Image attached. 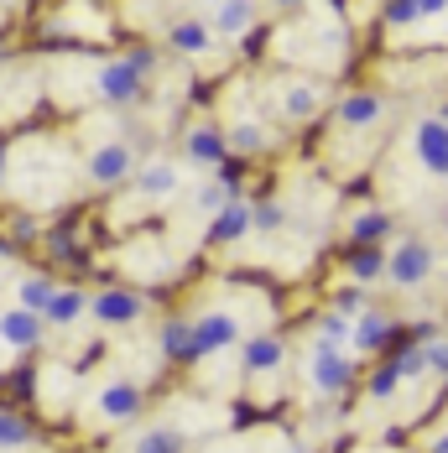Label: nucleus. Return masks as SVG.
<instances>
[{
    "mask_svg": "<svg viewBox=\"0 0 448 453\" xmlns=\"http://www.w3.org/2000/svg\"><path fill=\"white\" fill-rule=\"evenodd\" d=\"M433 245L428 240H402L397 245V256H386V276L397 281V287H422L428 276H433Z\"/></svg>",
    "mask_w": 448,
    "mask_h": 453,
    "instance_id": "f257e3e1",
    "label": "nucleus"
},
{
    "mask_svg": "<svg viewBox=\"0 0 448 453\" xmlns=\"http://www.w3.org/2000/svg\"><path fill=\"white\" fill-rule=\"evenodd\" d=\"M313 391H323V396H339L350 380H355V365H350V355L339 349V344H318L313 349Z\"/></svg>",
    "mask_w": 448,
    "mask_h": 453,
    "instance_id": "f03ea898",
    "label": "nucleus"
},
{
    "mask_svg": "<svg viewBox=\"0 0 448 453\" xmlns=\"http://www.w3.org/2000/svg\"><path fill=\"white\" fill-rule=\"evenodd\" d=\"M94 89H99V99H104V104H141V94H146V79H141L131 63L120 58V63H104V68H99Z\"/></svg>",
    "mask_w": 448,
    "mask_h": 453,
    "instance_id": "7ed1b4c3",
    "label": "nucleus"
},
{
    "mask_svg": "<svg viewBox=\"0 0 448 453\" xmlns=\"http://www.w3.org/2000/svg\"><path fill=\"white\" fill-rule=\"evenodd\" d=\"M412 151H417V162H422L433 178H448V126L438 115L412 131Z\"/></svg>",
    "mask_w": 448,
    "mask_h": 453,
    "instance_id": "20e7f679",
    "label": "nucleus"
},
{
    "mask_svg": "<svg viewBox=\"0 0 448 453\" xmlns=\"http://www.w3.org/2000/svg\"><path fill=\"white\" fill-rule=\"evenodd\" d=\"M131 173H135V151L126 141H110V146H99L89 157V182H99V188H115V182H126Z\"/></svg>",
    "mask_w": 448,
    "mask_h": 453,
    "instance_id": "39448f33",
    "label": "nucleus"
},
{
    "mask_svg": "<svg viewBox=\"0 0 448 453\" xmlns=\"http://www.w3.org/2000/svg\"><path fill=\"white\" fill-rule=\"evenodd\" d=\"M240 339V323L229 313H209L193 323V360H209V355H220V349H229Z\"/></svg>",
    "mask_w": 448,
    "mask_h": 453,
    "instance_id": "423d86ee",
    "label": "nucleus"
},
{
    "mask_svg": "<svg viewBox=\"0 0 448 453\" xmlns=\"http://www.w3.org/2000/svg\"><path fill=\"white\" fill-rule=\"evenodd\" d=\"M47 334V318L42 313H27V308H11V313H0V344H11V349H37Z\"/></svg>",
    "mask_w": 448,
    "mask_h": 453,
    "instance_id": "0eeeda50",
    "label": "nucleus"
},
{
    "mask_svg": "<svg viewBox=\"0 0 448 453\" xmlns=\"http://www.w3.org/2000/svg\"><path fill=\"white\" fill-rule=\"evenodd\" d=\"M89 313L99 318V323H110V328H126V323H135V318L146 313V303H141L135 292H120V287H110V292L89 297Z\"/></svg>",
    "mask_w": 448,
    "mask_h": 453,
    "instance_id": "6e6552de",
    "label": "nucleus"
},
{
    "mask_svg": "<svg viewBox=\"0 0 448 453\" xmlns=\"http://www.w3.org/2000/svg\"><path fill=\"white\" fill-rule=\"evenodd\" d=\"M99 417L104 422H131V417H141V386L135 380H110L99 391Z\"/></svg>",
    "mask_w": 448,
    "mask_h": 453,
    "instance_id": "1a4fd4ad",
    "label": "nucleus"
},
{
    "mask_svg": "<svg viewBox=\"0 0 448 453\" xmlns=\"http://www.w3.org/2000/svg\"><path fill=\"white\" fill-rule=\"evenodd\" d=\"M381 115H386V99H381V94H370V89L350 94V99L339 104V126H344V131H365V126H375Z\"/></svg>",
    "mask_w": 448,
    "mask_h": 453,
    "instance_id": "9d476101",
    "label": "nucleus"
},
{
    "mask_svg": "<svg viewBox=\"0 0 448 453\" xmlns=\"http://www.w3.org/2000/svg\"><path fill=\"white\" fill-rule=\"evenodd\" d=\"M131 182H135V193L141 198H167V193H178V167L173 162H146V167H135L131 173Z\"/></svg>",
    "mask_w": 448,
    "mask_h": 453,
    "instance_id": "9b49d317",
    "label": "nucleus"
},
{
    "mask_svg": "<svg viewBox=\"0 0 448 453\" xmlns=\"http://www.w3.org/2000/svg\"><path fill=\"white\" fill-rule=\"evenodd\" d=\"M188 157H193L198 167H224V162H229V141H224V131H214V126H198V131H188Z\"/></svg>",
    "mask_w": 448,
    "mask_h": 453,
    "instance_id": "f8f14e48",
    "label": "nucleus"
},
{
    "mask_svg": "<svg viewBox=\"0 0 448 453\" xmlns=\"http://www.w3.org/2000/svg\"><path fill=\"white\" fill-rule=\"evenodd\" d=\"M251 209H245V203H224L220 214H214V229H209V240H214V245H235V240H245V234H251Z\"/></svg>",
    "mask_w": 448,
    "mask_h": 453,
    "instance_id": "ddd939ff",
    "label": "nucleus"
},
{
    "mask_svg": "<svg viewBox=\"0 0 448 453\" xmlns=\"http://www.w3.org/2000/svg\"><path fill=\"white\" fill-rule=\"evenodd\" d=\"M84 313H89V297H84L79 287H58V292H52V303L42 308V318H47V323H58V328L79 323Z\"/></svg>",
    "mask_w": 448,
    "mask_h": 453,
    "instance_id": "4468645a",
    "label": "nucleus"
},
{
    "mask_svg": "<svg viewBox=\"0 0 448 453\" xmlns=\"http://www.w3.org/2000/svg\"><path fill=\"white\" fill-rule=\"evenodd\" d=\"M282 360H287V344H282V339H271V334L245 339V370H251V375H266V370H276Z\"/></svg>",
    "mask_w": 448,
    "mask_h": 453,
    "instance_id": "2eb2a0df",
    "label": "nucleus"
},
{
    "mask_svg": "<svg viewBox=\"0 0 448 453\" xmlns=\"http://www.w3.org/2000/svg\"><path fill=\"white\" fill-rule=\"evenodd\" d=\"M167 47H178V52H188V58L214 52V27H209V21H178V27L167 32Z\"/></svg>",
    "mask_w": 448,
    "mask_h": 453,
    "instance_id": "dca6fc26",
    "label": "nucleus"
},
{
    "mask_svg": "<svg viewBox=\"0 0 448 453\" xmlns=\"http://www.w3.org/2000/svg\"><path fill=\"white\" fill-rule=\"evenodd\" d=\"M251 21H256V5L251 0H220L214 5V32H224V37L251 32Z\"/></svg>",
    "mask_w": 448,
    "mask_h": 453,
    "instance_id": "f3484780",
    "label": "nucleus"
},
{
    "mask_svg": "<svg viewBox=\"0 0 448 453\" xmlns=\"http://www.w3.org/2000/svg\"><path fill=\"white\" fill-rule=\"evenodd\" d=\"M391 339H397V323H391L386 313H365L355 323V344L359 349H386Z\"/></svg>",
    "mask_w": 448,
    "mask_h": 453,
    "instance_id": "a211bd4d",
    "label": "nucleus"
},
{
    "mask_svg": "<svg viewBox=\"0 0 448 453\" xmlns=\"http://www.w3.org/2000/svg\"><path fill=\"white\" fill-rule=\"evenodd\" d=\"M52 292H58V281H52V276H21V281H16V308L42 313L47 303H52Z\"/></svg>",
    "mask_w": 448,
    "mask_h": 453,
    "instance_id": "6ab92c4d",
    "label": "nucleus"
},
{
    "mask_svg": "<svg viewBox=\"0 0 448 453\" xmlns=\"http://www.w3.org/2000/svg\"><path fill=\"white\" fill-rule=\"evenodd\" d=\"M350 276L355 281H381L386 276V250L381 245H355L350 250Z\"/></svg>",
    "mask_w": 448,
    "mask_h": 453,
    "instance_id": "aec40b11",
    "label": "nucleus"
},
{
    "mask_svg": "<svg viewBox=\"0 0 448 453\" xmlns=\"http://www.w3.org/2000/svg\"><path fill=\"white\" fill-rule=\"evenodd\" d=\"M162 355L167 360H193V323H182V318L162 323Z\"/></svg>",
    "mask_w": 448,
    "mask_h": 453,
    "instance_id": "412c9836",
    "label": "nucleus"
},
{
    "mask_svg": "<svg viewBox=\"0 0 448 453\" xmlns=\"http://www.w3.org/2000/svg\"><path fill=\"white\" fill-rule=\"evenodd\" d=\"M282 115H287V120H313L318 115V89H308V84L287 89L282 94Z\"/></svg>",
    "mask_w": 448,
    "mask_h": 453,
    "instance_id": "4be33fe9",
    "label": "nucleus"
},
{
    "mask_svg": "<svg viewBox=\"0 0 448 453\" xmlns=\"http://www.w3.org/2000/svg\"><path fill=\"white\" fill-rule=\"evenodd\" d=\"M391 234V214H381V209H365L355 219V245H381Z\"/></svg>",
    "mask_w": 448,
    "mask_h": 453,
    "instance_id": "5701e85b",
    "label": "nucleus"
},
{
    "mask_svg": "<svg viewBox=\"0 0 448 453\" xmlns=\"http://www.w3.org/2000/svg\"><path fill=\"white\" fill-rule=\"evenodd\" d=\"M32 443V422L21 411H0V449H27Z\"/></svg>",
    "mask_w": 448,
    "mask_h": 453,
    "instance_id": "b1692460",
    "label": "nucleus"
},
{
    "mask_svg": "<svg viewBox=\"0 0 448 453\" xmlns=\"http://www.w3.org/2000/svg\"><path fill=\"white\" fill-rule=\"evenodd\" d=\"M135 453H182V433H173V427H151V433L135 443Z\"/></svg>",
    "mask_w": 448,
    "mask_h": 453,
    "instance_id": "393cba45",
    "label": "nucleus"
},
{
    "mask_svg": "<svg viewBox=\"0 0 448 453\" xmlns=\"http://www.w3.org/2000/svg\"><path fill=\"white\" fill-rule=\"evenodd\" d=\"M397 386H402V370H397V360L381 365V370L370 375V396H375V402H391V396H397Z\"/></svg>",
    "mask_w": 448,
    "mask_h": 453,
    "instance_id": "a878e982",
    "label": "nucleus"
},
{
    "mask_svg": "<svg viewBox=\"0 0 448 453\" xmlns=\"http://www.w3.org/2000/svg\"><path fill=\"white\" fill-rule=\"evenodd\" d=\"M229 151H245V157H256V151H261V146H266V136H261V126H235V131H229Z\"/></svg>",
    "mask_w": 448,
    "mask_h": 453,
    "instance_id": "bb28decb",
    "label": "nucleus"
},
{
    "mask_svg": "<svg viewBox=\"0 0 448 453\" xmlns=\"http://www.w3.org/2000/svg\"><path fill=\"white\" fill-rule=\"evenodd\" d=\"M229 188H235V182H204V188H198V209H204V214H214V209H224V203H229Z\"/></svg>",
    "mask_w": 448,
    "mask_h": 453,
    "instance_id": "cd10ccee",
    "label": "nucleus"
},
{
    "mask_svg": "<svg viewBox=\"0 0 448 453\" xmlns=\"http://www.w3.org/2000/svg\"><path fill=\"white\" fill-rule=\"evenodd\" d=\"M381 16H386V27H412V21H422V16H417V0H386Z\"/></svg>",
    "mask_w": 448,
    "mask_h": 453,
    "instance_id": "c85d7f7f",
    "label": "nucleus"
},
{
    "mask_svg": "<svg viewBox=\"0 0 448 453\" xmlns=\"http://www.w3.org/2000/svg\"><path fill=\"white\" fill-rule=\"evenodd\" d=\"M344 339H350L344 313H328V318H323V328H318V344H344Z\"/></svg>",
    "mask_w": 448,
    "mask_h": 453,
    "instance_id": "c756f323",
    "label": "nucleus"
},
{
    "mask_svg": "<svg viewBox=\"0 0 448 453\" xmlns=\"http://www.w3.org/2000/svg\"><path fill=\"white\" fill-rule=\"evenodd\" d=\"M282 219H287V214H282L276 203H256V209H251V225L256 229H282Z\"/></svg>",
    "mask_w": 448,
    "mask_h": 453,
    "instance_id": "7c9ffc66",
    "label": "nucleus"
},
{
    "mask_svg": "<svg viewBox=\"0 0 448 453\" xmlns=\"http://www.w3.org/2000/svg\"><path fill=\"white\" fill-rule=\"evenodd\" d=\"M334 308H339V313H344V318H355L359 308H365V292H359V287H344V292L334 297Z\"/></svg>",
    "mask_w": 448,
    "mask_h": 453,
    "instance_id": "2f4dec72",
    "label": "nucleus"
},
{
    "mask_svg": "<svg viewBox=\"0 0 448 453\" xmlns=\"http://www.w3.org/2000/svg\"><path fill=\"white\" fill-rule=\"evenodd\" d=\"M126 63H131L135 73H141V79H146V73H151V68H157V52H151V47H135V52H126Z\"/></svg>",
    "mask_w": 448,
    "mask_h": 453,
    "instance_id": "473e14b6",
    "label": "nucleus"
},
{
    "mask_svg": "<svg viewBox=\"0 0 448 453\" xmlns=\"http://www.w3.org/2000/svg\"><path fill=\"white\" fill-rule=\"evenodd\" d=\"M32 234H37V225H32V219H27V214H21V219H16V225H11V240H32Z\"/></svg>",
    "mask_w": 448,
    "mask_h": 453,
    "instance_id": "72a5a7b5",
    "label": "nucleus"
},
{
    "mask_svg": "<svg viewBox=\"0 0 448 453\" xmlns=\"http://www.w3.org/2000/svg\"><path fill=\"white\" fill-rule=\"evenodd\" d=\"M438 11H448V0H417V16H438Z\"/></svg>",
    "mask_w": 448,
    "mask_h": 453,
    "instance_id": "f704fd0d",
    "label": "nucleus"
},
{
    "mask_svg": "<svg viewBox=\"0 0 448 453\" xmlns=\"http://www.w3.org/2000/svg\"><path fill=\"white\" fill-rule=\"evenodd\" d=\"M433 453H448V433H444V438H438V443H433Z\"/></svg>",
    "mask_w": 448,
    "mask_h": 453,
    "instance_id": "c9c22d12",
    "label": "nucleus"
},
{
    "mask_svg": "<svg viewBox=\"0 0 448 453\" xmlns=\"http://www.w3.org/2000/svg\"><path fill=\"white\" fill-rule=\"evenodd\" d=\"M438 120H444V126H448V99H444V104H438Z\"/></svg>",
    "mask_w": 448,
    "mask_h": 453,
    "instance_id": "e433bc0d",
    "label": "nucleus"
},
{
    "mask_svg": "<svg viewBox=\"0 0 448 453\" xmlns=\"http://www.w3.org/2000/svg\"><path fill=\"white\" fill-rule=\"evenodd\" d=\"M0 256H11V240H0Z\"/></svg>",
    "mask_w": 448,
    "mask_h": 453,
    "instance_id": "4c0bfd02",
    "label": "nucleus"
},
{
    "mask_svg": "<svg viewBox=\"0 0 448 453\" xmlns=\"http://www.w3.org/2000/svg\"><path fill=\"white\" fill-rule=\"evenodd\" d=\"M0 178H5V146H0Z\"/></svg>",
    "mask_w": 448,
    "mask_h": 453,
    "instance_id": "58836bf2",
    "label": "nucleus"
},
{
    "mask_svg": "<svg viewBox=\"0 0 448 453\" xmlns=\"http://www.w3.org/2000/svg\"><path fill=\"white\" fill-rule=\"evenodd\" d=\"M276 5H303V0H276Z\"/></svg>",
    "mask_w": 448,
    "mask_h": 453,
    "instance_id": "ea45409f",
    "label": "nucleus"
},
{
    "mask_svg": "<svg viewBox=\"0 0 448 453\" xmlns=\"http://www.w3.org/2000/svg\"><path fill=\"white\" fill-rule=\"evenodd\" d=\"M0 58H5V37H0Z\"/></svg>",
    "mask_w": 448,
    "mask_h": 453,
    "instance_id": "a19ab883",
    "label": "nucleus"
},
{
    "mask_svg": "<svg viewBox=\"0 0 448 453\" xmlns=\"http://www.w3.org/2000/svg\"><path fill=\"white\" fill-rule=\"evenodd\" d=\"M444 229H448V214H444Z\"/></svg>",
    "mask_w": 448,
    "mask_h": 453,
    "instance_id": "79ce46f5",
    "label": "nucleus"
}]
</instances>
